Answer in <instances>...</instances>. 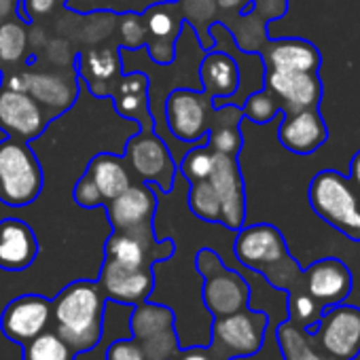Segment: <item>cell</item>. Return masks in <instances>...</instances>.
<instances>
[{"label":"cell","mask_w":360,"mask_h":360,"mask_svg":"<svg viewBox=\"0 0 360 360\" xmlns=\"http://www.w3.org/2000/svg\"><path fill=\"white\" fill-rule=\"evenodd\" d=\"M53 303L51 328L77 352H91L102 339L106 297L98 282L77 280L64 286Z\"/></svg>","instance_id":"1"},{"label":"cell","mask_w":360,"mask_h":360,"mask_svg":"<svg viewBox=\"0 0 360 360\" xmlns=\"http://www.w3.org/2000/svg\"><path fill=\"white\" fill-rule=\"evenodd\" d=\"M233 255L244 267L261 274L278 290L288 292L305 282L303 269L290 257L282 231L269 223L238 229Z\"/></svg>","instance_id":"2"},{"label":"cell","mask_w":360,"mask_h":360,"mask_svg":"<svg viewBox=\"0 0 360 360\" xmlns=\"http://www.w3.org/2000/svg\"><path fill=\"white\" fill-rule=\"evenodd\" d=\"M242 108L227 104L221 108L212 106V98L204 91L198 89H187V87H176L172 89L165 100H163V121L167 131L185 144H200L208 142V131L242 121Z\"/></svg>","instance_id":"3"},{"label":"cell","mask_w":360,"mask_h":360,"mask_svg":"<svg viewBox=\"0 0 360 360\" xmlns=\"http://www.w3.org/2000/svg\"><path fill=\"white\" fill-rule=\"evenodd\" d=\"M311 210L333 229L360 242V191L337 169H320L307 189Z\"/></svg>","instance_id":"4"},{"label":"cell","mask_w":360,"mask_h":360,"mask_svg":"<svg viewBox=\"0 0 360 360\" xmlns=\"http://www.w3.org/2000/svg\"><path fill=\"white\" fill-rule=\"evenodd\" d=\"M43 167L30 142L5 138L0 142V202L9 208H26L43 191Z\"/></svg>","instance_id":"5"},{"label":"cell","mask_w":360,"mask_h":360,"mask_svg":"<svg viewBox=\"0 0 360 360\" xmlns=\"http://www.w3.org/2000/svg\"><path fill=\"white\" fill-rule=\"evenodd\" d=\"M195 267L204 278L202 301L214 316H229L250 305V286L236 269H229L212 248H202L195 257Z\"/></svg>","instance_id":"6"},{"label":"cell","mask_w":360,"mask_h":360,"mask_svg":"<svg viewBox=\"0 0 360 360\" xmlns=\"http://www.w3.org/2000/svg\"><path fill=\"white\" fill-rule=\"evenodd\" d=\"M123 159L142 183H148L163 193L172 191L178 163L165 138L157 134V129H140L134 134L125 144Z\"/></svg>","instance_id":"7"},{"label":"cell","mask_w":360,"mask_h":360,"mask_svg":"<svg viewBox=\"0 0 360 360\" xmlns=\"http://www.w3.org/2000/svg\"><path fill=\"white\" fill-rule=\"evenodd\" d=\"M267 326L269 316L265 311H255L246 307L242 311L214 318L210 345L225 360L248 358L261 352Z\"/></svg>","instance_id":"8"},{"label":"cell","mask_w":360,"mask_h":360,"mask_svg":"<svg viewBox=\"0 0 360 360\" xmlns=\"http://www.w3.org/2000/svg\"><path fill=\"white\" fill-rule=\"evenodd\" d=\"M176 252L174 240H157L155 227H140L129 231H112L104 244V259L123 267H155L172 259Z\"/></svg>","instance_id":"9"},{"label":"cell","mask_w":360,"mask_h":360,"mask_svg":"<svg viewBox=\"0 0 360 360\" xmlns=\"http://www.w3.org/2000/svg\"><path fill=\"white\" fill-rule=\"evenodd\" d=\"M322 349L337 360H354L360 354V307L339 303L322 311L309 328Z\"/></svg>","instance_id":"10"},{"label":"cell","mask_w":360,"mask_h":360,"mask_svg":"<svg viewBox=\"0 0 360 360\" xmlns=\"http://www.w3.org/2000/svg\"><path fill=\"white\" fill-rule=\"evenodd\" d=\"M146 26V49L148 58L159 66H169L176 58V41L185 26L183 13L176 0H161L142 11Z\"/></svg>","instance_id":"11"},{"label":"cell","mask_w":360,"mask_h":360,"mask_svg":"<svg viewBox=\"0 0 360 360\" xmlns=\"http://www.w3.org/2000/svg\"><path fill=\"white\" fill-rule=\"evenodd\" d=\"M51 314H53L51 299L34 292L22 295L15 297L11 303H7V307L3 309L0 330L13 343L24 345L51 326Z\"/></svg>","instance_id":"12"},{"label":"cell","mask_w":360,"mask_h":360,"mask_svg":"<svg viewBox=\"0 0 360 360\" xmlns=\"http://www.w3.org/2000/svg\"><path fill=\"white\" fill-rule=\"evenodd\" d=\"M210 183L221 200V225L238 231L246 225V191L238 157L214 153V169Z\"/></svg>","instance_id":"13"},{"label":"cell","mask_w":360,"mask_h":360,"mask_svg":"<svg viewBox=\"0 0 360 360\" xmlns=\"http://www.w3.org/2000/svg\"><path fill=\"white\" fill-rule=\"evenodd\" d=\"M263 87L269 89L282 104V112L303 108H318L324 96L322 79L318 72L301 70H265Z\"/></svg>","instance_id":"14"},{"label":"cell","mask_w":360,"mask_h":360,"mask_svg":"<svg viewBox=\"0 0 360 360\" xmlns=\"http://www.w3.org/2000/svg\"><path fill=\"white\" fill-rule=\"evenodd\" d=\"M49 125V117L26 91L0 89V129L7 138L30 142L39 138Z\"/></svg>","instance_id":"15"},{"label":"cell","mask_w":360,"mask_h":360,"mask_svg":"<svg viewBox=\"0 0 360 360\" xmlns=\"http://www.w3.org/2000/svg\"><path fill=\"white\" fill-rule=\"evenodd\" d=\"M98 286L104 292L106 301L125 303V305H140L148 301L153 288H155V274L153 267H123L115 261L104 259Z\"/></svg>","instance_id":"16"},{"label":"cell","mask_w":360,"mask_h":360,"mask_svg":"<svg viewBox=\"0 0 360 360\" xmlns=\"http://www.w3.org/2000/svg\"><path fill=\"white\" fill-rule=\"evenodd\" d=\"M106 217L112 225V231H129L140 227H150L157 212L155 187L138 180L129 185L121 195L106 202Z\"/></svg>","instance_id":"17"},{"label":"cell","mask_w":360,"mask_h":360,"mask_svg":"<svg viewBox=\"0 0 360 360\" xmlns=\"http://www.w3.org/2000/svg\"><path fill=\"white\" fill-rule=\"evenodd\" d=\"M26 94L37 104L49 110V117H58L75 106L79 98V75L77 72H34L24 70Z\"/></svg>","instance_id":"18"},{"label":"cell","mask_w":360,"mask_h":360,"mask_svg":"<svg viewBox=\"0 0 360 360\" xmlns=\"http://www.w3.org/2000/svg\"><path fill=\"white\" fill-rule=\"evenodd\" d=\"M305 288L307 292L326 309L330 305L345 303V299L352 292L354 276L349 267L339 259H320L311 263L307 269H303Z\"/></svg>","instance_id":"19"},{"label":"cell","mask_w":360,"mask_h":360,"mask_svg":"<svg viewBox=\"0 0 360 360\" xmlns=\"http://www.w3.org/2000/svg\"><path fill=\"white\" fill-rule=\"evenodd\" d=\"M280 144L295 155H311L328 140V127L320 108H303L295 112H284L278 127Z\"/></svg>","instance_id":"20"},{"label":"cell","mask_w":360,"mask_h":360,"mask_svg":"<svg viewBox=\"0 0 360 360\" xmlns=\"http://www.w3.org/2000/svg\"><path fill=\"white\" fill-rule=\"evenodd\" d=\"M39 240L32 227L15 217L0 221V269L24 271L39 257Z\"/></svg>","instance_id":"21"},{"label":"cell","mask_w":360,"mask_h":360,"mask_svg":"<svg viewBox=\"0 0 360 360\" xmlns=\"http://www.w3.org/2000/svg\"><path fill=\"white\" fill-rule=\"evenodd\" d=\"M198 79L202 91L208 94L212 100L231 98L240 91L242 72L238 60L225 49H210L202 56L198 66Z\"/></svg>","instance_id":"22"},{"label":"cell","mask_w":360,"mask_h":360,"mask_svg":"<svg viewBox=\"0 0 360 360\" xmlns=\"http://www.w3.org/2000/svg\"><path fill=\"white\" fill-rule=\"evenodd\" d=\"M261 62L265 70H301L318 72L322 66L320 49L305 39H280L265 41L261 49Z\"/></svg>","instance_id":"23"},{"label":"cell","mask_w":360,"mask_h":360,"mask_svg":"<svg viewBox=\"0 0 360 360\" xmlns=\"http://www.w3.org/2000/svg\"><path fill=\"white\" fill-rule=\"evenodd\" d=\"M106 98H112L117 112L136 121L140 129H155L148 98V77L144 72H125V77L112 89H108Z\"/></svg>","instance_id":"24"},{"label":"cell","mask_w":360,"mask_h":360,"mask_svg":"<svg viewBox=\"0 0 360 360\" xmlns=\"http://www.w3.org/2000/svg\"><path fill=\"white\" fill-rule=\"evenodd\" d=\"M77 75L87 83L89 91L98 98H104L106 83L112 81L121 70V53L112 47H102V49H89L77 56L75 62Z\"/></svg>","instance_id":"25"},{"label":"cell","mask_w":360,"mask_h":360,"mask_svg":"<svg viewBox=\"0 0 360 360\" xmlns=\"http://www.w3.org/2000/svg\"><path fill=\"white\" fill-rule=\"evenodd\" d=\"M85 172L96 183V187L100 189L104 202L115 200L117 195H121L131 185L129 167H127L125 159L115 155V153H98V155H94L89 159Z\"/></svg>","instance_id":"26"},{"label":"cell","mask_w":360,"mask_h":360,"mask_svg":"<svg viewBox=\"0 0 360 360\" xmlns=\"http://www.w3.org/2000/svg\"><path fill=\"white\" fill-rule=\"evenodd\" d=\"M276 339L284 360H337L322 349L311 330L297 326L290 320L278 326Z\"/></svg>","instance_id":"27"},{"label":"cell","mask_w":360,"mask_h":360,"mask_svg":"<svg viewBox=\"0 0 360 360\" xmlns=\"http://www.w3.org/2000/svg\"><path fill=\"white\" fill-rule=\"evenodd\" d=\"M77 352L49 326L22 345L24 360H77Z\"/></svg>","instance_id":"28"},{"label":"cell","mask_w":360,"mask_h":360,"mask_svg":"<svg viewBox=\"0 0 360 360\" xmlns=\"http://www.w3.org/2000/svg\"><path fill=\"white\" fill-rule=\"evenodd\" d=\"M176 3L180 13H183V20L195 30L202 49L210 51L214 47V41L208 32V22H212L217 15V0H176Z\"/></svg>","instance_id":"29"},{"label":"cell","mask_w":360,"mask_h":360,"mask_svg":"<svg viewBox=\"0 0 360 360\" xmlns=\"http://www.w3.org/2000/svg\"><path fill=\"white\" fill-rule=\"evenodd\" d=\"M187 202H189V210L200 221L221 225V200H219L210 180H198V183H191Z\"/></svg>","instance_id":"30"},{"label":"cell","mask_w":360,"mask_h":360,"mask_svg":"<svg viewBox=\"0 0 360 360\" xmlns=\"http://www.w3.org/2000/svg\"><path fill=\"white\" fill-rule=\"evenodd\" d=\"M214 169V150L208 142L191 144V148L178 161V172L189 183H198V180H208Z\"/></svg>","instance_id":"31"},{"label":"cell","mask_w":360,"mask_h":360,"mask_svg":"<svg viewBox=\"0 0 360 360\" xmlns=\"http://www.w3.org/2000/svg\"><path fill=\"white\" fill-rule=\"evenodd\" d=\"M288 295V320L297 326H303V328H314L316 322L320 320L324 307L307 292L305 284L292 288L286 292Z\"/></svg>","instance_id":"32"},{"label":"cell","mask_w":360,"mask_h":360,"mask_svg":"<svg viewBox=\"0 0 360 360\" xmlns=\"http://www.w3.org/2000/svg\"><path fill=\"white\" fill-rule=\"evenodd\" d=\"M240 108L248 121H252L257 125H265L282 110V104L269 89L261 87V89L252 91L250 96H246Z\"/></svg>","instance_id":"33"},{"label":"cell","mask_w":360,"mask_h":360,"mask_svg":"<svg viewBox=\"0 0 360 360\" xmlns=\"http://www.w3.org/2000/svg\"><path fill=\"white\" fill-rule=\"evenodd\" d=\"M28 47V32L20 22L0 24V60L15 64L24 58Z\"/></svg>","instance_id":"34"},{"label":"cell","mask_w":360,"mask_h":360,"mask_svg":"<svg viewBox=\"0 0 360 360\" xmlns=\"http://www.w3.org/2000/svg\"><path fill=\"white\" fill-rule=\"evenodd\" d=\"M240 123L242 121H233V123H225L219 125L214 129L208 131V144L214 153H223V155H233L238 157L242 150V131H240Z\"/></svg>","instance_id":"35"},{"label":"cell","mask_w":360,"mask_h":360,"mask_svg":"<svg viewBox=\"0 0 360 360\" xmlns=\"http://www.w3.org/2000/svg\"><path fill=\"white\" fill-rule=\"evenodd\" d=\"M119 45L121 49L127 51H138L140 47L146 45V26L142 22V15L138 13H125L121 20V30H119Z\"/></svg>","instance_id":"36"},{"label":"cell","mask_w":360,"mask_h":360,"mask_svg":"<svg viewBox=\"0 0 360 360\" xmlns=\"http://www.w3.org/2000/svg\"><path fill=\"white\" fill-rule=\"evenodd\" d=\"M72 198H75V202H77L81 208H87V210L104 208V206H106V202H104L100 189L96 187V183L89 178L87 172L77 180V185H75V189H72Z\"/></svg>","instance_id":"37"},{"label":"cell","mask_w":360,"mask_h":360,"mask_svg":"<svg viewBox=\"0 0 360 360\" xmlns=\"http://www.w3.org/2000/svg\"><path fill=\"white\" fill-rule=\"evenodd\" d=\"M106 360H150V356L131 337V339H119L110 343V347L106 349Z\"/></svg>","instance_id":"38"},{"label":"cell","mask_w":360,"mask_h":360,"mask_svg":"<svg viewBox=\"0 0 360 360\" xmlns=\"http://www.w3.org/2000/svg\"><path fill=\"white\" fill-rule=\"evenodd\" d=\"M172 360H225V358L212 345H208V347L195 345V347H189V349H178Z\"/></svg>","instance_id":"39"},{"label":"cell","mask_w":360,"mask_h":360,"mask_svg":"<svg viewBox=\"0 0 360 360\" xmlns=\"http://www.w3.org/2000/svg\"><path fill=\"white\" fill-rule=\"evenodd\" d=\"M24 5V11H26V18H28V24L34 22V18L39 15H47L53 11L56 7V0H22Z\"/></svg>","instance_id":"40"},{"label":"cell","mask_w":360,"mask_h":360,"mask_svg":"<svg viewBox=\"0 0 360 360\" xmlns=\"http://www.w3.org/2000/svg\"><path fill=\"white\" fill-rule=\"evenodd\" d=\"M250 3H252V0H217V5H219L223 11L240 9V13H246V11L250 9Z\"/></svg>","instance_id":"41"},{"label":"cell","mask_w":360,"mask_h":360,"mask_svg":"<svg viewBox=\"0 0 360 360\" xmlns=\"http://www.w3.org/2000/svg\"><path fill=\"white\" fill-rule=\"evenodd\" d=\"M349 180L356 185V189L360 191V148L356 150V155L349 161Z\"/></svg>","instance_id":"42"},{"label":"cell","mask_w":360,"mask_h":360,"mask_svg":"<svg viewBox=\"0 0 360 360\" xmlns=\"http://www.w3.org/2000/svg\"><path fill=\"white\" fill-rule=\"evenodd\" d=\"M15 5V0H0V18H7Z\"/></svg>","instance_id":"43"},{"label":"cell","mask_w":360,"mask_h":360,"mask_svg":"<svg viewBox=\"0 0 360 360\" xmlns=\"http://www.w3.org/2000/svg\"><path fill=\"white\" fill-rule=\"evenodd\" d=\"M5 77H7V75L3 72V68H0V89H3V87H5Z\"/></svg>","instance_id":"44"}]
</instances>
